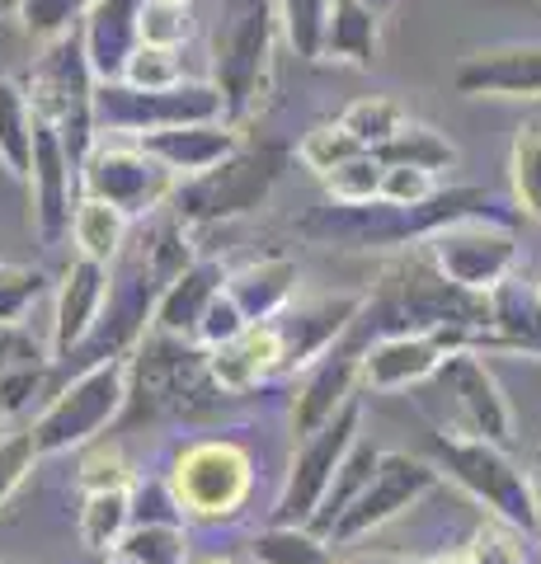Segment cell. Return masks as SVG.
<instances>
[{
  "instance_id": "1",
  "label": "cell",
  "mask_w": 541,
  "mask_h": 564,
  "mask_svg": "<svg viewBox=\"0 0 541 564\" xmlns=\"http://www.w3.org/2000/svg\"><path fill=\"white\" fill-rule=\"evenodd\" d=\"M278 10L273 0H226L213 33V85L221 95L226 122H240L264 99L273 66Z\"/></svg>"
},
{
  "instance_id": "2",
  "label": "cell",
  "mask_w": 541,
  "mask_h": 564,
  "mask_svg": "<svg viewBox=\"0 0 541 564\" xmlns=\"http://www.w3.org/2000/svg\"><path fill=\"white\" fill-rule=\"evenodd\" d=\"M95 70L85 62V47H80V33H66V39H52L43 43V57L33 62V76H29V104H33V118L47 122L52 132L62 137L72 165L80 170V161L90 155L95 147Z\"/></svg>"
},
{
  "instance_id": "3",
  "label": "cell",
  "mask_w": 541,
  "mask_h": 564,
  "mask_svg": "<svg viewBox=\"0 0 541 564\" xmlns=\"http://www.w3.org/2000/svg\"><path fill=\"white\" fill-rule=\"evenodd\" d=\"M278 174H283V151L278 147H236L213 170L188 174V180L174 184V193H170L174 217L184 226L188 221L213 226V221L246 217V212H255L269 198Z\"/></svg>"
},
{
  "instance_id": "4",
  "label": "cell",
  "mask_w": 541,
  "mask_h": 564,
  "mask_svg": "<svg viewBox=\"0 0 541 564\" xmlns=\"http://www.w3.org/2000/svg\"><path fill=\"white\" fill-rule=\"evenodd\" d=\"M128 404V358H104V362H90L85 372L62 386L52 395L47 410L33 419V447L39 456H52V452H72V447H85L109 429L118 419V410Z\"/></svg>"
},
{
  "instance_id": "5",
  "label": "cell",
  "mask_w": 541,
  "mask_h": 564,
  "mask_svg": "<svg viewBox=\"0 0 541 564\" xmlns=\"http://www.w3.org/2000/svg\"><path fill=\"white\" fill-rule=\"evenodd\" d=\"M433 447H439V475H447L476 503L490 508V518L532 532V480L499 443H485L470 433H439Z\"/></svg>"
},
{
  "instance_id": "6",
  "label": "cell",
  "mask_w": 541,
  "mask_h": 564,
  "mask_svg": "<svg viewBox=\"0 0 541 564\" xmlns=\"http://www.w3.org/2000/svg\"><path fill=\"white\" fill-rule=\"evenodd\" d=\"M174 499H180L184 518L194 522H231L250 499L255 485V462L250 452L231 443V437H203L188 443L170 466Z\"/></svg>"
},
{
  "instance_id": "7",
  "label": "cell",
  "mask_w": 541,
  "mask_h": 564,
  "mask_svg": "<svg viewBox=\"0 0 541 564\" xmlns=\"http://www.w3.org/2000/svg\"><path fill=\"white\" fill-rule=\"evenodd\" d=\"M207 118H226L213 80H174L165 90H137L128 80L95 85V128L99 132L142 137L155 128H174V122H207Z\"/></svg>"
},
{
  "instance_id": "8",
  "label": "cell",
  "mask_w": 541,
  "mask_h": 564,
  "mask_svg": "<svg viewBox=\"0 0 541 564\" xmlns=\"http://www.w3.org/2000/svg\"><path fill=\"white\" fill-rule=\"evenodd\" d=\"M424 245H429L433 273H443L452 288L480 292V296H490L499 282L513 273V263H518L513 231H509V226L485 221V217L447 221V226H439V231H429Z\"/></svg>"
},
{
  "instance_id": "9",
  "label": "cell",
  "mask_w": 541,
  "mask_h": 564,
  "mask_svg": "<svg viewBox=\"0 0 541 564\" xmlns=\"http://www.w3.org/2000/svg\"><path fill=\"white\" fill-rule=\"evenodd\" d=\"M174 174L155 161V155L142 147V141H95L90 155L80 161V188L90 198H104L113 203L123 217H151L161 203H170L174 193Z\"/></svg>"
},
{
  "instance_id": "10",
  "label": "cell",
  "mask_w": 541,
  "mask_h": 564,
  "mask_svg": "<svg viewBox=\"0 0 541 564\" xmlns=\"http://www.w3.org/2000/svg\"><path fill=\"white\" fill-rule=\"evenodd\" d=\"M354 443H358V400H348L335 419H325L321 429H311L302 443H296L283 494H278V508H273V522H306L311 527L329 480H335V470Z\"/></svg>"
},
{
  "instance_id": "11",
  "label": "cell",
  "mask_w": 541,
  "mask_h": 564,
  "mask_svg": "<svg viewBox=\"0 0 541 564\" xmlns=\"http://www.w3.org/2000/svg\"><path fill=\"white\" fill-rule=\"evenodd\" d=\"M439 485V466L419 462L410 452H381L377 470L368 475V485L354 494V503L329 522V545H344L354 536H368L372 527H387L391 518H400L405 508H414L424 494Z\"/></svg>"
},
{
  "instance_id": "12",
  "label": "cell",
  "mask_w": 541,
  "mask_h": 564,
  "mask_svg": "<svg viewBox=\"0 0 541 564\" xmlns=\"http://www.w3.org/2000/svg\"><path fill=\"white\" fill-rule=\"evenodd\" d=\"M452 348H470L466 325H429V329H400L377 339L372 348H363L358 381L368 391H405L439 372V362Z\"/></svg>"
},
{
  "instance_id": "13",
  "label": "cell",
  "mask_w": 541,
  "mask_h": 564,
  "mask_svg": "<svg viewBox=\"0 0 541 564\" xmlns=\"http://www.w3.org/2000/svg\"><path fill=\"white\" fill-rule=\"evenodd\" d=\"M429 381H439L452 395L470 437H485V443H499V447L513 443V404L504 395L499 377L470 348H452Z\"/></svg>"
},
{
  "instance_id": "14",
  "label": "cell",
  "mask_w": 541,
  "mask_h": 564,
  "mask_svg": "<svg viewBox=\"0 0 541 564\" xmlns=\"http://www.w3.org/2000/svg\"><path fill=\"white\" fill-rule=\"evenodd\" d=\"M363 311V296L344 292V296H311V302H288L273 315V334H278V372H296L311 367L321 352L335 348L344 329H354Z\"/></svg>"
},
{
  "instance_id": "15",
  "label": "cell",
  "mask_w": 541,
  "mask_h": 564,
  "mask_svg": "<svg viewBox=\"0 0 541 564\" xmlns=\"http://www.w3.org/2000/svg\"><path fill=\"white\" fill-rule=\"evenodd\" d=\"M29 188H33V231H39L43 245H62L72 236V217H76V165L47 122L33 128Z\"/></svg>"
},
{
  "instance_id": "16",
  "label": "cell",
  "mask_w": 541,
  "mask_h": 564,
  "mask_svg": "<svg viewBox=\"0 0 541 564\" xmlns=\"http://www.w3.org/2000/svg\"><path fill=\"white\" fill-rule=\"evenodd\" d=\"M109 263L99 259H76L72 269L57 282V315H52V358H72V352L85 344V334L95 329L104 302H109Z\"/></svg>"
},
{
  "instance_id": "17",
  "label": "cell",
  "mask_w": 541,
  "mask_h": 564,
  "mask_svg": "<svg viewBox=\"0 0 541 564\" xmlns=\"http://www.w3.org/2000/svg\"><path fill=\"white\" fill-rule=\"evenodd\" d=\"M137 10H142V0H90V6H85L76 33H80L85 62H90L99 85L123 80L128 57L137 52V43H142Z\"/></svg>"
},
{
  "instance_id": "18",
  "label": "cell",
  "mask_w": 541,
  "mask_h": 564,
  "mask_svg": "<svg viewBox=\"0 0 541 564\" xmlns=\"http://www.w3.org/2000/svg\"><path fill=\"white\" fill-rule=\"evenodd\" d=\"M452 85L476 99H541V43L476 52L457 66Z\"/></svg>"
},
{
  "instance_id": "19",
  "label": "cell",
  "mask_w": 541,
  "mask_h": 564,
  "mask_svg": "<svg viewBox=\"0 0 541 564\" xmlns=\"http://www.w3.org/2000/svg\"><path fill=\"white\" fill-rule=\"evenodd\" d=\"M142 147L161 161L174 180H188V174L213 170L217 161H226L240 147L236 122L226 118H207V122H174V128H155L137 137Z\"/></svg>"
},
{
  "instance_id": "20",
  "label": "cell",
  "mask_w": 541,
  "mask_h": 564,
  "mask_svg": "<svg viewBox=\"0 0 541 564\" xmlns=\"http://www.w3.org/2000/svg\"><path fill=\"white\" fill-rule=\"evenodd\" d=\"M358 362H363V348H329L311 362V372L296 391L292 404V429L296 437H306L311 429H321L325 419H335L348 400H354V386H358Z\"/></svg>"
},
{
  "instance_id": "21",
  "label": "cell",
  "mask_w": 541,
  "mask_h": 564,
  "mask_svg": "<svg viewBox=\"0 0 541 564\" xmlns=\"http://www.w3.org/2000/svg\"><path fill=\"white\" fill-rule=\"evenodd\" d=\"M278 372V334L273 325H246L236 339L207 348V377H213L226 395H240Z\"/></svg>"
},
{
  "instance_id": "22",
  "label": "cell",
  "mask_w": 541,
  "mask_h": 564,
  "mask_svg": "<svg viewBox=\"0 0 541 564\" xmlns=\"http://www.w3.org/2000/svg\"><path fill=\"white\" fill-rule=\"evenodd\" d=\"M221 288H226V269L217 259L184 263V269L161 288V296H155L151 321L161 325L165 334H194L198 321H203V311H207V302H213Z\"/></svg>"
},
{
  "instance_id": "23",
  "label": "cell",
  "mask_w": 541,
  "mask_h": 564,
  "mask_svg": "<svg viewBox=\"0 0 541 564\" xmlns=\"http://www.w3.org/2000/svg\"><path fill=\"white\" fill-rule=\"evenodd\" d=\"M292 292H296V263L278 259V254L255 259V263H246V269L226 273V296L240 306V315H246L250 325L273 321V315L292 302Z\"/></svg>"
},
{
  "instance_id": "24",
  "label": "cell",
  "mask_w": 541,
  "mask_h": 564,
  "mask_svg": "<svg viewBox=\"0 0 541 564\" xmlns=\"http://www.w3.org/2000/svg\"><path fill=\"white\" fill-rule=\"evenodd\" d=\"M377 20L381 14L372 6H363V0H329L321 57H335L348 66H372L377 62Z\"/></svg>"
},
{
  "instance_id": "25",
  "label": "cell",
  "mask_w": 541,
  "mask_h": 564,
  "mask_svg": "<svg viewBox=\"0 0 541 564\" xmlns=\"http://www.w3.org/2000/svg\"><path fill=\"white\" fill-rule=\"evenodd\" d=\"M255 564H335V545L306 522H273L250 541Z\"/></svg>"
},
{
  "instance_id": "26",
  "label": "cell",
  "mask_w": 541,
  "mask_h": 564,
  "mask_svg": "<svg viewBox=\"0 0 541 564\" xmlns=\"http://www.w3.org/2000/svg\"><path fill=\"white\" fill-rule=\"evenodd\" d=\"M33 104L24 95V85L14 80H0V165H6L14 180H29V165H33Z\"/></svg>"
},
{
  "instance_id": "27",
  "label": "cell",
  "mask_w": 541,
  "mask_h": 564,
  "mask_svg": "<svg viewBox=\"0 0 541 564\" xmlns=\"http://www.w3.org/2000/svg\"><path fill=\"white\" fill-rule=\"evenodd\" d=\"M72 240L85 259H99V263H113L123 254V240H128V217L118 212L113 203L104 198H85L76 203V217H72Z\"/></svg>"
},
{
  "instance_id": "28",
  "label": "cell",
  "mask_w": 541,
  "mask_h": 564,
  "mask_svg": "<svg viewBox=\"0 0 541 564\" xmlns=\"http://www.w3.org/2000/svg\"><path fill=\"white\" fill-rule=\"evenodd\" d=\"M372 155H377L381 165H419V170H429V174L457 165V147H452V141L439 128H429V122H414V118L400 122V132L391 141H381Z\"/></svg>"
},
{
  "instance_id": "29",
  "label": "cell",
  "mask_w": 541,
  "mask_h": 564,
  "mask_svg": "<svg viewBox=\"0 0 541 564\" xmlns=\"http://www.w3.org/2000/svg\"><path fill=\"white\" fill-rule=\"evenodd\" d=\"M128 489H85V503H80V545L85 551H99V555L118 551V541H123V532L132 527Z\"/></svg>"
},
{
  "instance_id": "30",
  "label": "cell",
  "mask_w": 541,
  "mask_h": 564,
  "mask_svg": "<svg viewBox=\"0 0 541 564\" xmlns=\"http://www.w3.org/2000/svg\"><path fill=\"white\" fill-rule=\"evenodd\" d=\"M377 447L372 443H363V437H358V443L354 447H348V456H344V462H339V470H335V480H329V489H325V499H321V508H316V518H311V527H316V532L325 536L329 532V522H335L339 513H344V508L348 503H354V494L363 489V485H368V475L377 470Z\"/></svg>"
},
{
  "instance_id": "31",
  "label": "cell",
  "mask_w": 541,
  "mask_h": 564,
  "mask_svg": "<svg viewBox=\"0 0 541 564\" xmlns=\"http://www.w3.org/2000/svg\"><path fill=\"white\" fill-rule=\"evenodd\" d=\"M509 180L522 217L541 221V122H522L509 151Z\"/></svg>"
},
{
  "instance_id": "32",
  "label": "cell",
  "mask_w": 541,
  "mask_h": 564,
  "mask_svg": "<svg viewBox=\"0 0 541 564\" xmlns=\"http://www.w3.org/2000/svg\"><path fill=\"white\" fill-rule=\"evenodd\" d=\"M410 113L400 109L396 99H387V95H368V99H358V104H348L344 109V132L358 141L363 151H377L381 141H391L396 132H400V122H405Z\"/></svg>"
},
{
  "instance_id": "33",
  "label": "cell",
  "mask_w": 541,
  "mask_h": 564,
  "mask_svg": "<svg viewBox=\"0 0 541 564\" xmlns=\"http://www.w3.org/2000/svg\"><path fill=\"white\" fill-rule=\"evenodd\" d=\"M118 551L132 555L137 564H184L188 555V536L180 522H132Z\"/></svg>"
},
{
  "instance_id": "34",
  "label": "cell",
  "mask_w": 541,
  "mask_h": 564,
  "mask_svg": "<svg viewBox=\"0 0 541 564\" xmlns=\"http://www.w3.org/2000/svg\"><path fill=\"white\" fill-rule=\"evenodd\" d=\"M329 0H278V24L283 39L302 62H321V33H325Z\"/></svg>"
},
{
  "instance_id": "35",
  "label": "cell",
  "mask_w": 541,
  "mask_h": 564,
  "mask_svg": "<svg viewBox=\"0 0 541 564\" xmlns=\"http://www.w3.org/2000/svg\"><path fill=\"white\" fill-rule=\"evenodd\" d=\"M90 0H20V24L33 43H52V39H66V33L80 29V14Z\"/></svg>"
},
{
  "instance_id": "36",
  "label": "cell",
  "mask_w": 541,
  "mask_h": 564,
  "mask_svg": "<svg viewBox=\"0 0 541 564\" xmlns=\"http://www.w3.org/2000/svg\"><path fill=\"white\" fill-rule=\"evenodd\" d=\"M381 170L387 165H381L372 151H358V155H348L344 165L321 174V180H325V193L335 203H372L377 188H381Z\"/></svg>"
},
{
  "instance_id": "37",
  "label": "cell",
  "mask_w": 541,
  "mask_h": 564,
  "mask_svg": "<svg viewBox=\"0 0 541 564\" xmlns=\"http://www.w3.org/2000/svg\"><path fill=\"white\" fill-rule=\"evenodd\" d=\"M137 29H142V43L184 47L194 20H188V6H184V0H142V10H137Z\"/></svg>"
},
{
  "instance_id": "38",
  "label": "cell",
  "mask_w": 541,
  "mask_h": 564,
  "mask_svg": "<svg viewBox=\"0 0 541 564\" xmlns=\"http://www.w3.org/2000/svg\"><path fill=\"white\" fill-rule=\"evenodd\" d=\"M123 80L137 85V90H165V85L184 80V62L180 47H155V43H137V52L128 57Z\"/></svg>"
},
{
  "instance_id": "39",
  "label": "cell",
  "mask_w": 541,
  "mask_h": 564,
  "mask_svg": "<svg viewBox=\"0 0 541 564\" xmlns=\"http://www.w3.org/2000/svg\"><path fill=\"white\" fill-rule=\"evenodd\" d=\"M358 151L363 147L344 132V122H321V128H311L302 137V147H296V161H302L306 170H316V174H329V170L344 165L348 155H358Z\"/></svg>"
},
{
  "instance_id": "40",
  "label": "cell",
  "mask_w": 541,
  "mask_h": 564,
  "mask_svg": "<svg viewBox=\"0 0 541 564\" xmlns=\"http://www.w3.org/2000/svg\"><path fill=\"white\" fill-rule=\"evenodd\" d=\"M466 560L470 564H528V551H522V532L509 522H480L476 527V536H470L466 545Z\"/></svg>"
},
{
  "instance_id": "41",
  "label": "cell",
  "mask_w": 541,
  "mask_h": 564,
  "mask_svg": "<svg viewBox=\"0 0 541 564\" xmlns=\"http://www.w3.org/2000/svg\"><path fill=\"white\" fill-rule=\"evenodd\" d=\"M433 193H439V174H429L419 165H387V170H381V188H377L381 203L419 207L424 198H433Z\"/></svg>"
},
{
  "instance_id": "42",
  "label": "cell",
  "mask_w": 541,
  "mask_h": 564,
  "mask_svg": "<svg viewBox=\"0 0 541 564\" xmlns=\"http://www.w3.org/2000/svg\"><path fill=\"white\" fill-rule=\"evenodd\" d=\"M43 269H0V325H20L24 311L43 296Z\"/></svg>"
},
{
  "instance_id": "43",
  "label": "cell",
  "mask_w": 541,
  "mask_h": 564,
  "mask_svg": "<svg viewBox=\"0 0 541 564\" xmlns=\"http://www.w3.org/2000/svg\"><path fill=\"white\" fill-rule=\"evenodd\" d=\"M33 462H39V447H33V433L29 429L0 437V503H6L10 494L29 480Z\"/></svg>"
},
{
  "instance_id": "44",
  "label": "cell",
  "mask_w": 541,
  "mask_h": 564,
  "mask_svg": "<svg viewBox=\"0 0 541 564\" xmlns=\"http://www.w3.org/2000/svg\"><path fill=\"white\" fill-rule=\"evenodd\" d=\"M43 367L47 362H24V367H0V419L20 414L43 391Z\"/></svg>"
},
{
  "instance_id": "45",
  "label": "cell",
  "mask_w": 541,
  "mask_h": 564,
  "mask_svg": "<svg viewBox=\"0 0 541 564\" xmlns=\"http://www.w3.org/2000/svg\"><path fill=\"white\" fill-rule=\"evenodd\" d=\"M132 499V522H180L184 527V508L174 499V489L165 480H147L128 489Z\"/></svg>"
},
{
  "instance_id": "46",
  "label": "cell",
  "mask_w": 541,
  "mask_h": 564,
  "mask_svg": "<svg viewBox=\"0 0 541 564\" xmlns=\"http://www.w3.org/2000/svg\"><path fill=\"white\" fill-rule=\"evenodd\" d=\"M250 321L246 315H240V306L231 302V296H226V288L213 296V302H207V311H203V321H198V339L207 344V348H217V344H226V339H236L240 329H246Z\"/></svg>"
},
{
  "instance_id": "47",
  "label": "cell",
  "mask_w": 541,
  "mask_h": 564,
  "mask_svg": "<svg viewBox=\"0 0 541 564\" xmlns=\"http://www.w3.org/2000/svg\"><path fill=\"white\" fill-rule=\"evenodd\" d=\"M132 485V470L123 462L118 447H95L80 466V489H128Z\"/></svg>"
},
{
  "instance_id": "48",
  "label": "cell",
  "mask_w": 541,
  "mask_h": 564,
  "mask_svg": "<svg viewBox=\"0 0 541 564\" xmlns=\"http://www.w3.org/2000/svg\"><path fill=\"white\" fill-rule=\"evenodd\" d=\"M24 362H47V348L24 325H0V367H24Z\"/></svg>"
},
{
  "instance_id": "49",
  "label": "cell",
  "mask_w": 541,
  "mask_h": 564,
  "mask_svg": "<svg viewBox=\"0 0 541 564\" xmlns=\"http://www.w3.org/2000/svg\"><path fill=\"white\" fill-rule=\"evenodd\" d=\"M528 480H532V532L541 536V447H537V456H532Z\"/></svg>"
},
{
  "instance_id": "50",
  "label": "cell",
  "mask_w": 541,
  "mask_h": 564,
  "mask_svg": "<svg viewBox=\"0 0 541 564\" xmlns=\"http://www.w3.org/2000/svg\"><path fill=\"white\" fill-rule=\"evenodd\" d=\"M429 564H470V560H466V551H457V555H433Z\"/></svg>"
},
{
  "instance_id": "51",
  "label": "cell",
  "mask_w": 541,
  "mask_h": 564,
  "mask_svg": "<svg viewBox=\"0 0 541 564\" xmlns=\"http://www.w3.org/2000/svg\"><path fill=\"white\" fill-rule=\"evenodd\" d=\"M339 564H391V560H381V555H377V560H372V555H363V560H339Z\"/></svg>"
},
{
  "instance_id": "52",
  "label": "cell",
  "mask_w": 541,
  "mask_h": 564,
  "mask_svg": "<svg viewBox=\"0 0 541 564\" xmlns=\"http://www.w3.org/2000/svg\"><path fill=\"white\" fill-rule=\"evenodd\" d=\"M20 10V0H0V20H6V14H14Z\"/></svg>"
},
{
  "instance_id": "53",
  "label": "cell",
  "mask_w": 541,
  "mask_h": 564,
  "mask_svg": "<svg viewBox=\"0 0 541 564\" xmlns=\"http://www.w3.org/2000/svg\"><path fill=\"white\" fill-rule=\"evenodd\" d=\"M109 564H137L132 555H123V551H109Z\"/></svg>"
},
{
  "instance_id": "54",
  "label": "cell",
  "mask_w": 541,
  "mask_h": 564,
  "mask_svg": "<svg viewBox=\"0 0 541 564\" xmlns=\"http://www.w3.org/2000/svg\"><path fill=\"white\" fill-rule=\"evenodd\" d=\"M363 6H372V10L381 14V10H387V6H391V0H363Z\"/></svg>"
},
{
  "instance_id": "55",
  "label": "cell",
  "mask_w": 541,
  "mask_h": 564,
  "mask_svg": "<svg viewBox=\"0 0 541 564\" xmlns=\"http://www.w3.org/2000/svg\"><path fill=\"white\" fill-rule=\"evenodd\" d=\"M198 564H231V560H226V555H207V560H198Z\"/></svg>"
},
{
  "instance_id": "56",
  "label": "cell",
  "mask_w": 541,
  "mask_h": 564,
  "mask_svg": "<svg viewBox=\"0 0 541 564\" xmlns=\"http://www.w3.org/2000/svg\"><path fill=\"white\" fill-rule=\"evenodd\" d=\"M391 564H429V560H391Z\"/></svg>"
},
{
  "instance_id": "57",
  "label": "cell",
  "mask_w": 541,
  "mask_h": 564,
  "mask_svg": "<svg viewBox=\"0 0 541 564\" xmlns=\"http://www.w3.org/2000/svg\"><path fill=\"white\" fill-rule=\"evenodd\" d=\"M184 6H194V0H184Z\"/></svg>"
},
{
  "instance_id": "58",
  "label": "cell",
  "mask_w": 541,
  "mask_h": 564,
  "mask_svg": "<svg viewBox=\"0 0 541 564\" xmlns=\"http://www.w3.org/2000/svg\"><path fill=\"white\" fill-rule=\"evenodd\" d=\"M0 269H6V263H0Z\"/></svg>"
},
{
  "instance_id": "59",
  "label": "cell",
  "mask_w": 541,
  "mask_h": 564,
  "mask_svg": "<svg viewBox=\"0 0 541 564\" xmlns=\"http://www.w3.org/2000/svg\"><path fill=\"white\" fill-rule=\"evenodd\" d=\"M0 423H6V419H0Z\"/></svg>"
},
{
  "instance_id": "60",
  "label": "cell",
  "mask_w": 541,
  "mask_h": 564,
  "mask_svg": "<svg viewBox=\"0 0 541 564\" xmlns=\"http://www.w3.org/2000/svg\"><path fill=\"white\" fill-rule=\"evenodd\" d=\"M537 292H541V288H537Z\"/></svg>"
}]
</instances>
